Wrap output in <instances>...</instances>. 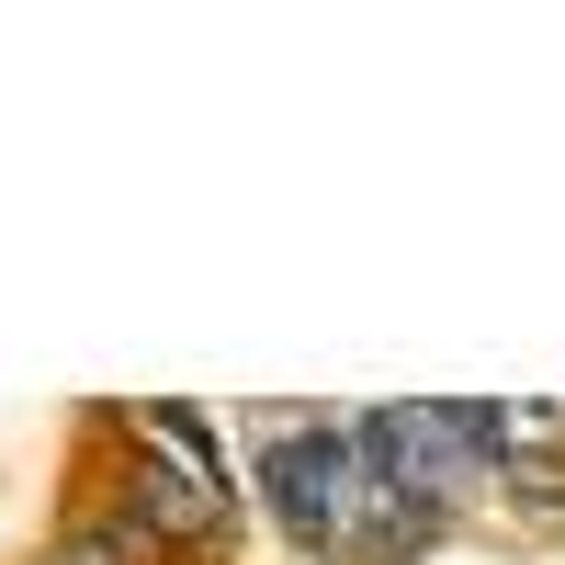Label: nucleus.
Instances as JSON below:
<instances>
[{
    "instance_id": "f257e3e1",
    "label": "nucleus",
    "mask_w": 565,
    "mask_h": 565,
    "mask_svg": "<svg viewBox=\"0 0 565 565\" xmlns=\"http://www.w3.org/2000/svg\"><path fill=\"white\" fill-rule=\"evenodd\" d=\"M249 498L295 565H362V407H306L271 418L249 452Z\"/></svg>"
},
{
    "instance_id": "f03ea898",
    "label": "nucleus",
    "mask_w": 565,
    "mask_h": 565,
    "mask_svg": "<svg viewBox=\"0 0 565 565\" xmlns=\"http://www.w3.org/2000/svg\"><path fill=\"white\" fill-rule=\"evenodd\" d=\"M114 509L170 565H226L238 554V487H215L204 463H181L170 441L136 430V418H114Z\"/></svg>"
},
{
    "instance_id": "7ed1b4c3",
    "label": "nucleus",
    "mask_w": 565,
    "mask_h": 565,
    "mask_svg": "<svg viewBox=\"0 0 565 565\" xmlns=\"http://www.w3.org/2000/svg\"><path fill=\"white\" fill-rule=\"evenodd\" d=\"M23 565H170V554L136 532L125 509H114V487H103V498H68V509H57V532H45Z\"/></svg>"
},
{
    "instance_id": "20e7f679",
    "label": "nucleus",
    "mask_w": 565,
    "mask_h": 565,
    "mask_svg": "<svg viewBox=\"0 0 565 565\" xmlns=\"http://www.w3.org/2000/svg\"><path fill=\"white\" fill-rule=\"evenodd\" d=\"M125 418H136V430H148V441H170L181 463H204L215 487H249V476H226V430H215L204 407H181V396H159V407H125Z\"/></svg>"
}]
</instances>
